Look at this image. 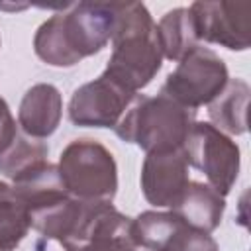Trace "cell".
I'll list each match as a JSON object with an SVG mask.
<instances>
[{"mask_svg": "<svg viewBox=\"0 0 251 251\" xmlns=\"http://www.w3.org/2000/svg\"><path fill=\"white\" fill-rule=\"evenodd\" d=\"M118 2H78L69 12L53 14L33 37L35 55L51 67H73L100 53L112 39Z\"/></svg>", "mask_w": 251, "mask_h": 251, "instance_id": "cell-1", "label": "cell"}, {"mask_svg": "<svg viewBox=\"0 0 251 251\" xmlns=\"http://www.w3.org/2000/svg\"><path fill=\"white\" fill-rule=\"evenodd\" d=\"M112 55L104 75L135 92L145 88L163 65V51L153 22L143 2H118Z\"/></svg>", "mask_w": 251, "mask_h": 251, "instance_id": "cell-2", "label": "cell"}, {"mask_svg": "<svg viewBox=\"0 0 251 251\" xmlns=\"http://www.w3.org/2000/svg\"><path fill=\"white\" fill-rule=\"evenodd\" d=\"M194 114L163 92L157 96L137 94L114 129L120 139L135 143L145 153L176 151L184 147L196 122Z\"/></svg>", "mask_w": 251, "mask_h": 251, "instance_id": "cell-3", "label": "cell"}, {"mask_svg": "<svg viewBox=\"0 0 251 251\" xmlns=\"http://www.w3.org/2000/svg\"><path fill=\"white\" fill-rule=\"evenodd\" d=\"M59 176L73 198L84 202H112L118 192L114 155L94 139L71 141L59 157Z\"/></svg>", "mask_w": 251, "mask_h": 251, "instance_id": "cell-4", "label": "cell"}, {"mask_svg": "<svg viewBox=\"0 0 251 251\" xmlns=\"http://www.w3.org/2000/svg\"><path fill=\"white\" fill-rule=\"evenodd\" d=\"M227 80L229 73L224 59L210 47L198 45L178 61L161 92L196 112V108L210 104L226 88Z\"/></svg>", "mask_w": 251, "mask_h": 251, "instance_id": "cell-5", "label": "cell"}, {"mask_svg": "<svg viewBox=\"0 0 251 251\" xmlns=\"http://www.w3.org/2000/svg\"><path fill=\"white\" fill-rule=\"evenodd\" d=\"M182 151L188 167L198 169L208 184L226 198L239 175L237 143L210 122H194Z\"/></svg>", "mask_w": 251, "mask_h": 251, "instance_id": "cell-6", "label": "cell"}, {"mask_svg": "<svg viewBox=\"0 0 251 251\" xmlns=\"http://www.w3.org/2000/svg\"><path fill=\"white\" fill-rule=\"evenodd\" d=\"M133 218L112 202H84L71 235L61 243L65 251H135Z\"/></svg>", "mask_w": 251, "mask_h": 251, "instance_id": "cell-7", "label": "cell"}, {"mask_svg": "<svg viewBox=\"0 0 251 251\" xmlns=\"http://www.w3.org/2000/svg\"><path fill=\"white\" fill-rule=\"evenodd\" d=\"M198 41L245 51L251 43V2H192L188 6Z\"/></svg>", "mask_w": 251, "mask_h": 251, "instance_id": "cell-8", "label": "cell"}, {"mask_svg": "<svg viewBox=\"0 0 251 251\" xmlns=\"http://www.w3.org/2000/svg\"><path fill=\"white\" fill-rule=\"evenodd\" d=\"M133 241L147 251H220L216 239L175 212L147 210L133 218Z\"/></svg>", "mask_w": 251, "mask_h": 251, "instance_id": "cell-9", "label": "cell"}, {"mask_svg": "<svg viewBox=\"0 0 251 251\" xmlns=\"http://www.w3.org/2000/svg\"><path fill=\"white\" fill-rule=\"evenodd\" d=\"M135 96L102 73L73 92L69 120L80 127H116Z\"/></svg>", "mask_w": 251, "mask_h": 251, "instance_id": "cell-10", "label": "cell"}, {"mask_svg": "<svg viewBox=\"0 0 251 251\" xmlns=\"http://www.w3.org/2000/svg\"><path fill=\"white\" fill-rule=\"evenodd\" d=\"M188 182V163L182 149L147 153L141 167V192L149 204L173 210Z\"/></svg>", "mask_w": 251, "mask_h": 251, "instance_id": "cell-11", "label": "cell"}, {"mask_svg": "<svg viewBox=\"0 0 251 251\" xmlns=\"http://www.w3.org/2000/svg\"><path fill=\"white\" fill-rule=\"evenodd\" d=\"M63 116V96L49 82L33 84L22 98L18 124L27 137L45 139L55 133Z\"/></svg>", "mask_w": 251, "mask_h": 251, "instance_id": "cell-12", "label": "cell"}, {"mask_svg": "<svg viewBox=\"0 0 251 251\" xmlns=\"http://www.w3.org/2000/svg\"><path fill=\"white\" fill-rule=\"evenodd\" d=\"M224 210H226V198L222 194H218L210 184L190 180L180 200L171 212L180 216L188 226L212 233L220 226Z\"/></svg>", "mask_w": 251, "mask_h": 251, "instance_id": "cell-13", "label": "cell"}, {"mask_svg": "<svg viewBox=\"0 0 251 251\" xmlns=\"http://www.w3.org/2000/svg\"><path fill=\"white\" fill-rule=\"evenodd\" d=\"M249 94V84L243 78H229L226 88L208 104V116L212 120V126L231 135L245 133Z\"/></svg>", "mask_w": 251, "mask_h": 251, "instance_id": "cell-14", "label": "cell"}, {"mask_svg": "<svg viewBox=\"0 0 251 251\" xmlns=\"http://www.w3.org/2000/svg\"><path fill=\"white\" fill-rule=\"evenodd\" d=\"M157 37L163 57L169 61H180L194 47L200 45L188 8H175L167 12L157 24Z\"/></svg>", "mask_w": 251, "mask_h": 251, "instance_id": "cell-15", "label": "cell"}, {"mask_svg": "<svg viewBox=\"0 0 251 251\" xmlns=\"http://www.w3.org/2000/svg\"><path fill=\"white\" fill-rule=\"evenodd\" d=\"M31 227L27 206L12 184L0 180V251H14Z\"/></svg>", "mask_w": 251, "mask_h": 251, "instance_id": "cell-16", "label": "cell"}, {"mask_svg": "<svg viewBox=\"0 0 251 251\" xmlns=\"http://www.w3.org/2000/svg\"><path fill=\"white\" fill-rule=\"evenodd\" d=\"M49 155V149L43 141L27 137L18 131L14 141L6 151L0 153V173L8 176L12 182L35 169L37 165L45 163Z\"/></svg>", "mask_w": 251, "mask_h": 251, "instance_id": "cell-17", "label": "cell"}, {"mask_svg": "<svg viewBox=\"0 0 251 251\" xmlns=\"http://www.w3.org/2000/svg\"><path fill=\"white\" fill-rule=\"evenodd\" d=\"M16 135H18L16 120H14L6 100L0 96V153L10 147V143L14 141Z\"/></svg>", "mask_w": 251, "mask_h": 251, "instance_id": "cell-18", "label": "cell"}, {"mask_svg": "<svg viewBox=\"0 0 251 251\" xmlns=\"http://www.w3.org/2000/svg\"><path fill=\"white\" fill-rule=\"evenodd\" d=\"M145 251H147V249H145Z\"/></svg>", "mask_w": 251, "mask_h": 251, "instance_id": "cell-19", "label": "cell"}]
</instances>
